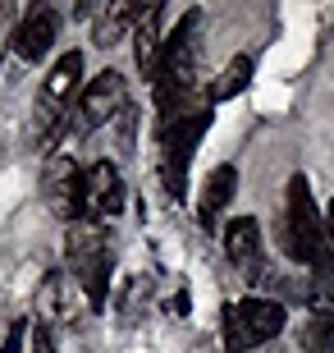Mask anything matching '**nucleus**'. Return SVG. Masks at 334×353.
Masks as SVG:
<instances>
[{"label":"nucleus","mask_w":334,"mask_h":353,"mask_svg":"<svg viewBox=\"0 0 334 353\" xmlns=\"http://www.w3.org/2000/svg\"><path fill=\"white\" fill-rule=\"evenodd\" d=\"M197 28L202 14L188 10L179 19L174 32H165V51H160V69H156V129L179 124V119L206 110V101H197Z\"/></svg>","instance_id":"nucleus-1"},{"label":"nucleus","mask_w":334,"mask_h":353,"mask_svg":"<svg viewBox=\"0 0 334 353\" xmlns=\"http://www.w3.org/2000/svg\"><path fill=\"white\" fill-rule=\"evenodd\" d=\"M280 330H284V303H275V299H252L247 294V299L225 307V349L229 353L261 349Z\"/></svg>","instance_id":"nucleus-6"},{"label":"nucleus","mask_w":334,"mask_h":353,"mask_svg":"<svg viewBox=\"0 0 334 353\" xmlns=\"http://www.w3.org/2000/svg\"><path fill=\"white\" fill-rule=\"evenodd\" d=\"M55 37H60V14L51 5H32L23 14V23L14 28V55L28 60V65H41L46 55H51Z\"/></svg>","instance_id":"nucleus-9"},{"label":"nucleus","mask_w":334,"mask_h":353,"mask_svg":"<svg viewBox=\"0 0 334 353\" xmlns=\"http://www.w3.org/2000/svg\"><path fill=\"white\" fill-rule=\"evenodd\" d=\"M124 211V179L115 161H92L87 165V221L105 225Z\"/></svg>","instance_id":"nucleus-11"},{"label":"nucleus","mask_w":334,"mask_h":353,"mask_svg":"<svg viewBox=\"0 0 334 353\" xmlns=\"http://www.w3.org/2000/svg\"><path fill=\"white\" fill-rule=\"evenodd\" d=\"M160 23H165V10H160V5H147L142 23L133 28V55H138V69H142L152 83H156V69H160V51H165Z\"/></svg>","instance_id":"nucleus-12"},{"label":"nucleus","mask_w":334,"mask_h":353,"mask_svg":"<svg viewBox=\"0 0 334 353\" xmlns=\"http://www.w3.org/2000/svg\"><path fill=\"white\" fill-rule=\"evenodd\" d=\"M280 243L284 257L298 266H325L334 262L330 252V230H325V216L316 211V197H311L307 174H293L289 188H284V225H280Z\"/></svg>","instance_id":"nucleus-2"},{"label":"nucleus","mask_w":334,"mask_h":353,"mask_svg":"<svg viewBox=\"0 0 334 353\" xmlns=\"http://www.w3.org/2000/svg\"><path fill=\"white\" fill-rule=\"evenodd\" d=\"M225 252H229L233 271L243 280H261L266 275V248H261V225L252 216H238V221L225 225Z\"/></svg>","instance_id":"nucleus-10"},{"label":"nucleus","mask_w":334,"mask_h":353,"mask_svg":"<svg viewBox=\"0 0 334 353\" xmlns=\"http://www.w3.org/2000/svg\"><path fill=\"white\" fill-rule=\"evenodd\" d=\"M41 193H46L51 211H55L65 225L87 221V170H78L74 157H55L51 165H46Z\"/></svg>","instance_id":"nucleus-7"},{"label":"nucleus","mask_w":334,"mask_h":353,"mask_svg":"<svg viewBox=\"0 0 334 353\" xmlns=\"http://www.w3.org/2000/svg\"><path fill=\"white\" fill-rule=\"evenodd\" d=\"M233 193H238V170H233V165H216V170L206 174L202 202H197V221H202V230H216V216L233 202Z\"/></svg>","instance_id":"nucleus-13"},{"label":"nucleus","mask_w":334,"mask_h":353,"mask_svg":"<svg viewBox=\"0 0 334 353\" xmlns=\"http://www.w3.org/2000/svg\"><path fill=\"white\" fill-rule=\"evenodd\" d=\"M325 230H330V239H334V202H330V211H325Z\"/></svg>","instance_id":"nucleus-20"},{"label":"nucleus","mask_w":334,"mask_h":353,"mask_svg":"<svg viewBox=\"0 0 334 353\" xmlns=\"http://www.w3.org/2000/svg\"><path fill=\"white\" fill-rule=\"evenodd\" d=\"M83 51H65L55 60V69L46 74L41 83V97H37V119H32V143L41 152H51V143L65 133L69 124V105H78L83 97Z\"/></svg>","instance_id":"nucleus-4"},{"label":"nucleus","mask_w":334,"mask_h":353,"mask_svg":"<svg viewBox=\"0 0 334 353\" xmlns=\"http://www.w3.org/2000/svg\"><path fill=\"white\" fill-rule=\"evenodd\" d=\"M302 299H307L321 316H334V262L316 266V275H311V285H307Z\"/></svg>","instance_id":"nucleus-17"},{"label":"nucleus","mask_w":334,"mask_h":353,"mask_svg":"<svg viewBox=\"0 0 334 353\" xmlns=\"http://www.w3.org/2000/svg\"><path fill=\"white\" fill-rule=\"evenodd\" d=\"M298 344L307 353H334V316L311 312L307 321H302V330H298Z\"/></svg>","instance_id":"nucleus-16"},{"label":"nucleus","mask_w":334,"mask_h":353,"mask_svg":"<svg viewBox=\"0 0 334 353\" xmlns=\"http://www.w3.org/2000/svg\"><path fill=\"white\" fill-rule=\"evenodd\" d=\"M211 119H216V105H206V110L179 119V124L156 129V143H160V183H165V193L174 202H183V193H188V165H193V152L202 143V133L211 129Z\"/></svg>","instance_id":"nucleus-5"},{"label":"nucleus","mask_w":334,"mask_h":353,"mask_svg":"<svg viewBox=\"0 0 334 353\" xmlns=\"http://www.w3.org/2000/svg\"><path fill=\"white\" fill-rule=\"evenodd\" d=\"M247 83H252V55H233L229 65H225V74H220V79L206 88V105L233 101V97H238Z\"/></svg>","instance_id":"nucleus-15"},{"label":"nucleus","mask_w":334,"mask_h":353,"mask_svg":"<svg viewBox=\"0 0 334 353\" xmlns=\"http://www.w3.org/2000/svg\"><path fill=\"white\" fill-rule=\"evenodd\" d=\"M78 129L87 133L96 129V124H105L110 115H119V110H129L124 105V79H119L115 69H105V74H96V79L83 88V97H78Z\"/></svg>","instance_id":"nucleus-8"},{"label":"nucleus","mask_w":334,"mask_h":353,"mask_svg":"<svg viewBox=\"0 0 334 353\" xmlns=\"http://www.w3.org/2000/svg\"><path fill=\"white\" fill-rule=\"evenodd\" d=\"M23 321H14L10 330H5V344H0V353H23Z\"/></svg>","instance_id":"nucleus-18"},{"label":"nucleus","mask_w":334,"mask_h":353,"mask_svg":"<svg viewBox=\"0 0 334 353\" xmlns=\"http://www.w3.org/2000/svg\"><path fill=\"white\" fill-rule=\"evenodd\" d=\"M65 257H69V271H74L78 285H83V294H87V307L92 312H105L110 271H115V243L105 234V225H96V221L69 225Z\"/></svg>","instance_id":"nucleus-3"},{"label":"nucleus","mask_w":334,"mask_h":353,"mask_svg":"<svg viewBox=\"0 0 334 353\" xmlns=\"http://www.w3.org/2000/svg\"><path fill=\"white\" fill-rule=\"evenodd\" d=\"M142 5H105V14H101V23H96V41L101 46H115V41H124V37H133V28L142 23Z\"/></svg>","instance_id":"nucleus-14"},{"label":"nucleus","mask_w":334,"mask_h":353,"mask_svg":"<svg viewBox=\"0 0 334 353\" xmlns=\"http://www.w3.org/2000/svg\"><path fill=\"white\" fill-rule=\"evenodd\" d=\"M32 353H55V335H51V326H32Z\"/></svg>","instance_id":"nucleus-19"}]
</instances>
